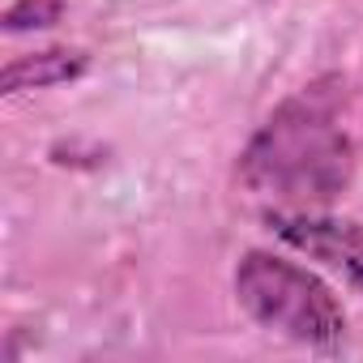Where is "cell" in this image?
I'll list each match as a JSON object with an SVG mask.
<instances>
[{
    "label": "cell",
    "instance_id": "cell-1",
    "mask_svg": "<svg viewBox=\"0 0 363 363\" xmlns=\"http://www.w3.org/2000/svg\"><path fill=\"white\" fill-rule=\"evenodd\" d=\"M244 179L295 206L329 201L350 179V145L325 116H316L312 107L303 111L295 103L278 120H269L265 133L248 145Z\"/></svg>",
    "mask_w": 363,
    "mask_h": 363
},
{
    "label": "cell",
    "instance_id": "cell-2",
    "mask_svg": "<svg viewBox=\"0 0 363 363\" xmlns=\"http://www.w3.org/2000/svg\"><path fill=\"white\" fill-rule=\"evenodd\" d=\"M235 299L257 325L303 346H337L346 333V316L333 291L295 261L261 248L244 252L235 265Z\"/></svg>",
    "mask_w": 363,
    "mask_h": 363
},
{
    "label": "cell",
    "instance_id": "cell-3",
    "mask_svg": "<svg viewBox=\"0 0 363 363\" xmlns=\"http://www.w3.org/2000/svg\"><path fill=\"white\" fill-rule=\"evenodd\" d=\"M269 231L299 248L303 257L337 269L359 295H363V227L346 218H325V214H303V210H269L265 214Z\"/></svg>",
    "mask_w": 363,
    "mask_h": 363
},
{
    "label": "cell",
    "instance_id": "cell-4",
    "mask_svg": "<svg viewBox=\"0 0 363 363\" xmlns=\"http://www.w3.org/2000/svg\"><path fill=\"white\" fill-rule=\"evenodd\" d=\"M86 56L69 52V48H52V52H35L22 56L13 65H5L0 73V94H22V90H48V86H65L73 77L86 73Z\"/></svg>",
    "mask_w": 363,
    "mask_h": 363
},
{
    "label": "cell",
    "instance_id": "cell-5",
    "mask_svg": "<svg viewBox=\"0 0 363 363\" xmlns=\"http://www.w3.org/2000/svg\"><path fill=\"white\" fill-rule=\"evenodd\" d=\"M60 22V0H18L5 13V30H39Z\"/></svg>",
    "mask_w": 363,
    "mask_h": 363
}]
</instances>
